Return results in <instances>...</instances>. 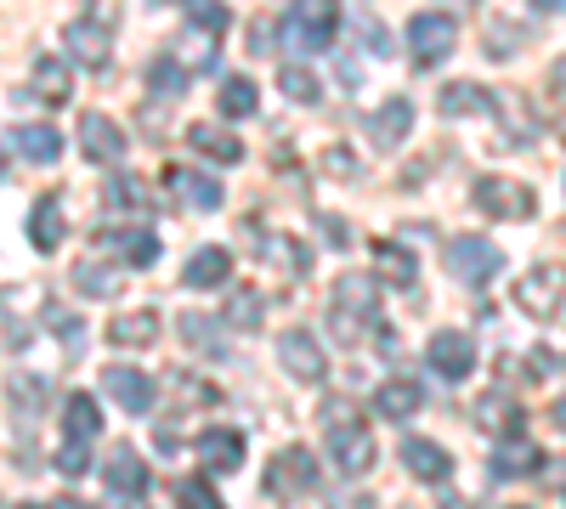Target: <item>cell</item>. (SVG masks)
Instances as JSON below:
<instances>
[{"label":"cell","mask_w":566,"mask_h":509,"mask_svg":"<svg viewBox=\"0 0 566 509\" xmlns=\"http://www.w3.org/2000/svg\"><path fill=\"white\" fill-rule=\"evenodd\" d=\"M277 85H283V97H290V103H317V91H323L306 63H283L277 68Z\"/></svg>","instance_id":"e575fe53"},{"label":"cell","mask_w":566,"mask_h":509,"mask_svg":"<svg viewBox=\"0 0 566 509\" xmlns=\"http://www.w3.org/2000/svg\"><path fill=\"white\" fill-rule=\"evenodd\" d=\"M323 436H328V453L346 476H368L374 470V431L352 413V402H323Z\"/></svg>","instance_id":"6da1fadb"},{"label":"cell","mask_w":566,"mask_h":509,"mask_svg":"<svg viewBox=\"0 0 566 509\" xmlns=\"http://www.w3.org/2000/svg\"><path fill=\"white\" fill-rule=\"evenodd\" d=\"M187 142H193V153H205L216 165H239L244 159V142L232 130H221V125H193V130H187Z\"/></svg>","instance_id":"cb8c5ba5"},{"label":"cell","mask_w":566,"mask_h":509,"mask_svg":"<svg viewBox=\"0 0 566 509\" xmlns=\"http://www.w3.org/2000/svg\"><path fill=\"white\" fill-rule=\"evenodd\" d=\"M199 458L210 470H239L244 465V431H205L199 436Z\"/></svg>","instance_id":"484cf974"},{"label":"cell","mask_w":566,"mask_h":509,"mask_svg":"<svg viewBox=\"0 0 566 509\" xmlns=\"http://www.w3.org/2000/svg\"><path fill=\"white\" fill-rule=\"evenodd\" d=\"M476 210L499 215V221H527L538 210V199H533V188H522V181H510V176H482L476 181Z\"/></svg>","instance_id":"ba28073f"},{"label":"cell","mask_w":566,"mask_h":509,"mask_svg":"<svg viewBox=\"0 0 566 509\" xmlns=\"http://www.w3.org/2000/svg\"><path fill=\"white\" fill-rule=\"evenodd\" d=\"M63 45H69V57H74V63H85V68H108V57H114V23H108V12H85V18H74V23L63 29Z\"/></svg>","instance_id":"8992f818"},{"label":"cell","mask_w":566,"mask_h":509,"mask_svg":"<svg viewBox=\"0 0 566 509\" xmlns=\"http://www.w3.org/2000/svg\"><path fill=\"white\" fill-rule=\"evenodd\" d=\"M453 40H459V23H453L448 12H413V18H408V52H413L419 68L442 63V57L453 52Z\"/></svg>","instance_id":"52a82bcc"},{"label":"cell","mask_w":566,"mask_h":509,"mask_svg":"<svg viewBox=\"0 0 566 509\" xmlns=\"http://www.w3.org/2000/svg\"><path fill=\"white\" fill-rule=\"evenodd\" d=\"M442 261H448V272L459 277V284H470V289H488L493 277H499V266H504L499 244H488V238H453L442 250Z\"/></svg>","instance_id":"5b68a950"},{"label":"cell","mask_w":566,"mask_h":509,"mask_svg":"<svg viewBox=\"0 0 566 509\" xmlns=\"http://www.w3.org/2000/svg\"><path fill=\"white\" fill-rule=\"evenodd\" d=\"M108 250H119L130 266H154L159 261V238L142 233V226H125V233H108Z\"/></svg>","instance_id":"836d02e7"},{"label":"cell","mask_w":566,"mask_h":509,"mask_svg":"<svg viewBox=\"0 0 566 509\" xmlns=\"http://www.w3.org/2000/svg\"><path fill=\"white\" fill-rule=\"evenodd\" d=\"M187 79H193V68H187L176 52H159V63L148 68V91H154V97H165V103H176V97H181Z\"/></svg>","instance_id":"f1b7e54d"},{"label":"cell","mask_w":566,"mask_h":509,"mask_svg":"<svg viewBox=\"0 0 566 509\" xmlns=\"http://www.w3.org/2000/svg\"><path fill=\"white\" fill-rule=\"evenodd\" d=\"M80 148L97 165H119L125 159V130L108 114H80Z\"/></svg>","instance_id":"7c38bea8"},{"label":"cell","mask_w":566,"mask_h":509,"mask_svg":"<svg viewBox=\"0 0 566 509\" xmlns=\"http://www.w3.org/2000/svg\"><path fill=\"white\" fill-rule=\"evenodd\" d=\"M165 181H170V188H176V204H187V210H221V181L216 176H199V170H181V165H170L165 170Z\"/></svg>","instance_id":"9a60e30c"},{"label":"cell","mask_w":566,"mask_h":509,"mask_svg":"<svg viewBox=\"0 0 566 509\" xmlns=\"http://www.w3.org/2000/svg\"><path fill=\"white\" fill-rule=\"evenodd\" d=\"M108 340H114V346H125V351L154 346V340H159V317H154V311H125V317H114V322H108Z\"/></svg>","instance_id":"4316f807"},{"label":"cell","mask_w":566,"mask_h":509,"mask_svg":"<svg viewBox=\"0 0 566 509\" xmlns=\"http://www.w3.org/2000/svg\"><path fill=\"white\" fill-rule=\"evenodd\" d=\"M227 277H232V255H227L221 244L193 250V255H187V266H181V284H187V289H221Z\"/></svg>","instance_id":"e0dca14e"},{"label":"cell","mask_w":566,"mask_h":509,"mask_svg":"<svg viewBox=\"0 0 566 509\" xmlns=\"http://www.w3.org/2000/svg\"><path fill=\"white\" fill-rule=\"evenodd\" d=\"M103 431V413H97V396H85V391H74L69 396V407H63V442H91Z\"/></svg>","instance_id":"83f0119b"},{"label":"cell","mask_w":566,"mask_h":509,"mask_svg":"<svg viewBox=\"0 0 566 509\" xmlns=\"http://www.w3.org/2000/svg\"><path fill=\"white\" fill-rule=\"evenodd\" d=\"M176 402H181V407H216L221 391H216L210 380H199V374H176Z\"/></svg>","instance_id":"74e56055"},{"label":"cell","mask_w":566,"mask_h":509,"mask_svg":"<svg viewBox=\"0 0 566 509\" xmlns=\"http://www.w3.org/2000/svg\"><path fill=\"white\" fill-rule=\"evenodd\" d=\"M103 391L125 407V413H148L154 407V380L142 374V368H103Z\"/></svg>","instance_id":"5bb4252c"},{"label":"cell","mask_w":566,"mask_h":509,"mask_svg":"<svg viewBox=\"0 0 566 509\" xmlns=\"http://www.w3.org/2000/svg\"><path fill=\"white\" fill-rule=\"evenodd\" d=\"M103 481L119 498H142V492H148V465L136 458V447H114V458L103 465Z\"/></svg>","instance_id":"ffe728a7"},{"label":"cell","mask_w":566,"mask_h":509,"mask_svg":"<svg viewBox=\"0 0 566 509\" xmlns=\"http://www.w3.org/2000/svg\"><path fill=\"white\" fill-rule=\"evenodd\" d=\"M374 261H380V272H386V284H391V289H413L419 261H413L402 244H374Z\"/></svg>","instance_id":"4dcf8cb0"},{"label":"cell","mask_w":566,"mask_h":509,"mask_svg":"<svg viewBox=\"0 0 566 509\" xmlns=\"http://www.w3.org/2000/svg\"><path fill=\"white\" fill-rule=\"evenodd\" d=\"M402 465H408V476H413V481H448V476H453L448 447L424 442V436H408V442H402Z\"/></svg>","instance_id":"d6986e66"},{"label":"cell","mask_w":566,"mask_h":509,"mask_svg":"<svg viewBox=\"0 0 566 509\" xmlns=\"http://www.w3.org/2000/svg\"><path fill=\"white\" fill-rule=\"evenodd\" d=\"M29 97H40V103H69L74 97V68H69V57H57V52H40L34 63H29Z\"/></svg>","instance_id":"8fae6325"},{"label":"cell","mask_w":566,"mask_h":509,"mask_svg":"<svg viewBox=\"0 0 566 509\" xmlns=\"http://www.w3.org/2000/svg\"><path fill=\"white\" fill-rule=\"evenodd\" d=\"M255 317H261V295L239 289V295L227 300V322H232V329H255Z\"/></svg>","instance_id":"60d3db41"},{"label":"cell","mask_w":566,"mask_h":509,"mask_svg":"<svg viewBox=\"0 0 566 509\" xmlns=\"http://www.w3.org/2000/svg\"><path fill=\"white\" fill-rule=\"evenodd\" d=\"M515 306H522L533 322H549L566 306V266H555V261L533 266L522 284H515Z\"/></svg>","instance_id":"277c9868"},{"label":"cell","mask_w":566,"mask_h":509,"mask_svg":"<svg viewBox=\"0 0 566 509\" xmlns=\"http://www.w3.org/2000/svg\"><path fill=\"white\" fill-rule=\"evenodd\" d=\"M323 170H335V176H357L363 165H357V153H352V148H328V153H323Z\"/></svg>","instance_id":"7bdbcfd3"},{"label":"cell","mask_w":566,"mask_h":509,"mask_svg":"<svg viewBox=\"0 0 566 509\" xmlns=\"http://www.w3.org/2000/svg\"><path fill=\"white\" fill-rule=\"evenodd\" d=\"M374 306H380V289H374V277H363V272L340 277L335 300H328V317H335V335H340V346H357V340L368 335Z\"/></svg>","instance_id":"7a4b0ae2"},{"label":"cell","mask_w":566,"mask_h":509,"mask_svg":"<svg viewBox=\"0 0 566 509\" xmlns=\"http://www.w3.org/2000/svg\"><path fill=\"white\" fill-rule=\"evenodd\" d=\"M261 261H272V266H283L290 277H306L312 272V250L301 244V238H290V233H261Z\"/></svg>","instance_id":"7402d4cb"},{"label":"cell","mask_w":566,"mask_h":509,"mask_svg":"<svg viewBox=\"0 0 566 509\" xmlns=\"http://www.w3.org/2000/svg\"><path fill=\"white\" fill-rule=\"evenodd\" d=\"M424 407V391H419V380H386L380 391H374V413H386V420H413V413Z\"/></svg>","instance_id":"44dd1931"},{"label":"cell","mask_w":566,"mask_h":509,"mask_svg":"<svg viewBox=\"0 0 566 509\" xmlns=\"http://www.w3.org/2000/svg\"><path fill=\"white\" fill-rule=\"evenodd\" d=\"M277 357H283V368L301 380V385H317L323 374H328V362H323V346L306 335V329H295V335H283L277 340Z\"/></svg>","instance_id":"4fadbf2b"},{"label":"cell","mask_w":566,"mask_h":509,"mask_svg":"<svg viewBox=\"0 0 566 509\" xmlns=\"http://www.w3.org/2000/svg\"><path fill=\"white\" fill-rule=\"evenodd\" d=\"M538 458H544V453H538L527 436H504V442L493 447V476H499V481H510V476H533V470H538Z\"/></svg>","instance_id":"603a6c76"},{"label":"cell","mask_w":566,"mask_h":509,"mask_svg":"<svg viewBox=\"0 0 566 509\" xmlns=\"http://www.w3.org/2000/svg\"><path fill=\"white\" fill-rule=\"evenodd\" d=\"M176 503L181 509H221V492L199 476H187V481H176Z\"/></svg>","instance_id":"f35d334b"},{"label":"cell","mask_w":566,"mask_h":509,"mask_svg":"<svg viewBox=\"0 0 566 509\" xmlns=\"http://www.w3.org/2000/svg\"><path fill=\"white\" fill-rule=\"evenodd\" d=\"M408 130H413V103H408V97H386V108L368 114V142H374V148L408 142Z\"/></svg>","instance_id":"2e32d148"},{"label":"cell","mask_w":566,"mask_h":509,"mask_svg":"<svg viewBox=\"0 0 566 509\" xmlns=\"http://www.w3.org/2000/svg\"><path fill=\"white\" fill-rule=\"evenodd\" d=\"M148 181H136V176H114L108 181V210H148Z\"/></svg>","instance_id":"d590c367"},{"label":"cell","mask_w":566,"mask_h":509,"mask_svg":"<svg viewBox=\"0 0 566 509\" xmlns=\"http://www.w3.org/2000/svg\"><path fill=\"white\" fill-rule=\"evenodd\" d=\"M23 509H45V503H23Z\"/></svg>","instance_id":"7dc6e473"},{"label":"cell","mask_w":566,"mask_h":509,"mask_svg":"<svg viewBox=\"0 0 566 509\" xmlns=\"http://www.w3.org/2000/svg\"><path fill=\"white\" fill-rule=\"evenodd\" d=\"M255 103H261V91H255L250 74H227V79H221V114H227V119L255 114Z\"/></svg>","instance_id":"1f68e13d"},{"label":"cell","mask_w":566,"mask_h":509,"mask_svg":"<svg viewBox=\"0 0 566 509\" xmlns=\"http://www.w3.org/2000/svg\"><path fill=\"white\" fill-rule=\"evenodd\" d=\"M363 34H368V45H374V52H380V57L391 52V34H386L380 23H374V18H363Z\"/></svg>","instance_id":"f6af8a7d"},{"label":"cell","mask_w":566,"mask_h":509,"mask_svg":"<svg viewBox=\"0 0 566 509\" xmlns=\"http://www.w3.org/2000/svg\"><path fill=\"white\" fill-rule=\"evenodd\" d=\"M317 481V458L306 447H283L272 465H266V492L272 498H290V492H306Z\"/></svg>","instance_id":"30bf717a"},{"label":"cell","mask_w":566,"mask_h":509,"mask_svg":"<svg viewBox=\"0 0 566 509\" xmlns=\"http://www.w3.org/2000/svg\"><path fill=\"white\" fill-rule=\"evenodd\" d=\"M63 233H69V226H63V199H57V193H40L34 210H29V244H34L40 255H52V250L63 244Z\"/></svg>","instance_id":"ac0fdd59"},{"label":"cell","mask_w":566,"mask_h":509,"mask_svg":"<svg viewBox=\"0 0 566 509\" xmlns=\"http://www.w3.org/2000/svg\"><path fill=\"white\" fill-rule=\"evenodd\" d=\"M476 420L488 425V431H504V436H515V431H522V420H515V407L493 391V396H482V407H476Z\"/></svg>","instance_id":"8d00e7d4"},{"label":"cell","mask_w":566,"mask_h":509,"mask_svg":"<svg viewBox=\"0 0 566 509\" xmlns=\"http://www.w3.org/2000/svg\"><path fill=\"white\" fill-rule=\"evenodd\" d=\"M323 238L335 244V250H346V244H352V226H346V221H335V215H323Z\"/></svg>","instance_id":"ee69618b"},{"label":"cell","mask_w":566,"mask_h":509,"mask_svg":"<svg viewBox=\"0 0 566 509\" xmlns=\"http://www.w3.org/2000/svg\"><path fill=\"white\" fill-rule=\"evenodd\" d=\"M335 34H340V7H328V0H306V7L283 12V40H290V52H328Z\"/></svg>","instance_id":"3957f363"},{"label":"cell","mask_w":566,"mask_h":509,"mask_svg":"<svg viewBox=\"0 0 566 509\" xmlns=\"http://www.w3.org/2000/svg\"><path fill=\"white\" fill-rule=\"evenodd\" d=\"M57 470H63L69 481H80V476L91 470V453H85V442H63V447H57Z\"/></svg>","instance_id":"b9f144b4"},{"label":"cell","mask_w":566,"mask_h":509,"mask_svg":"<svg viewBox=\"0 0 566 509\" xmlns=\"http://www.w3.org/2000/svg\"><path fill=\"white\" fill-rule=\"evenodd\" d=\"M12 148H18L29 165H52V159L63 153V130H52V125H18V130H12Z\"/></svg>","instance_id":"d4e9b609"},{"label":"cell","mask_w":566,"mask_h":509,"mask_svg":"<svg viewBox=\"0 0 566 509\" xmlns=\"http://www.w3.org/2000/svg\"><path fill=\"white\" fill-rule=\"evenodd\" d=\"M187 29L205 34V40L216 45V34L227 29V7H187Z\"/></svg>","instance_id":"ab89813d"},{"label":"cell","mask_w":566,"mask_h":509,"mask_svg":"<svg viewBox=\"0 0 566 509\" xmlns=\"http://www.w3.org/2000/svg\"><path fill=\"white\" fill-rule=\"evenodd\" d=\"M549 413H555V425H560V431H566V396H560V402H555V407H549Z\"/></svg>","instance_id":"bcb514c9"},{"label":"cell","mask_w":566,"mask_h":509,"mask_svg":"<svg viewBox=\"0 0 566 509\" xmlns=\"http://www.w3.org/2000/svg\"><path fill=\"white\" fill-rule=\"evenodd\" d=\"M119 284H125V277H119L114 266H103V261H80V266H74V289L91 295V300H114Z\"/></svg>","instance_id":"f546056e"},{"label":"cell","mask_w":566,"mask_h":509,"mask_svg":"<svg viewBox=\"0 0 566 509\" xmlns=\"http://www.w3.org/2000/svg\"><path fill=\"white\" fill-rule=\"evenodd\" d=\"M424 362H431L448 385H459L470 368H476V340L459 335V329H437L431 340H424Z\"/></svg>","instance_id":"9c48e42d"},{"label":"cell","mask_w":566,"mask_h":509,"mask_svg":"<svg viewBox=\"0 0 566 509\" xmlns=\"http://www.w3.org/2000/svg\"><path fill=\"white\" fill-rule=\"evenodd\" d=\"M482 108H493V91L470 85V79H453V85L442 91V114H448V119H459V114H482Z\"/></svg>","instance_id":"d6a6232c"}]
</instances>
